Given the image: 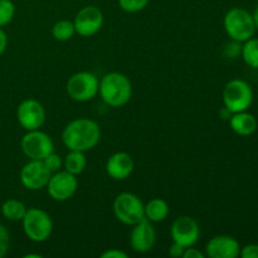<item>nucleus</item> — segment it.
<instances>
[{
    "instance_id": "20e7f679",
    "label": "nucleus",
    "mask_w": 258,
    "mask_h": 258,
    "mask_svg": "<svg viewBox=\"0 0 258 258\" xmlns=\"http://www.w3.org/2000/svg\"><path fill=\"white\" fill-rule=\"evenodd\" d=\"M22 224L25 236L35 243H43L49 239L53 232V221L50 216L37 207L27 209Z\"/></svg>"
},
{
    "instance_id": "2eb2a0df",
    "label": "nucleus",
    "mask_w": 258,
    "mask_h": 258,
    "mask_svg": "<svg viewBox=\"0 0 258 258\" xmlns=\"http://www.w3.org/2000/svg\"><path fill=\"white\" fill-rule=\"evenodd\" d=\"M241 252V244L234 237L219 234L208 241L206 256L209 258H237Z\"/></svg>"
},
{
    "instance_id": "7c9ffc66",
    "label": "nucleus",
    "mask_w": 258,
    "mask_h": 258,
    "mask_svg": "<svg viewBox=\"0 0 258 258\" xmlns=\"http://www.w3.org/2000/svg\"><path fill=\"white\" fill-rule=\"evenodd\" d=\"M204 257H206V254H204L203 252L199 251V249L194 248V246L186 247L183 254V258H204Z\"/></svg>"
},
{
    "instance_id": "f257e3e1",
    "label": "nucleus",
    "mask_w": 258,
    "mask_h": 258,
    "mask_svg": "<svg viewBox=\"0 0 258 258\" xmlns=\"http://www.w3.org/2000/svg\"><path fill=\"white\" fill-rule=\"evenodd\" d=\"M100 125L91 118H76L63 128L62 141L68 150L86 153V151L95 148L100 143Z\"/></svg>"
},
{
    "instance_id": "6e6552de",
    "label": "nucleus",
    "mask_w": 258,
    "mask_h": 258,
    "mask_svg": "<svg viewBox=\"0 0 258 258\" xmlns=\"http://www.w3.org/2000/svg\"><path fill=\"white\" fill-rule=\"evenodd\" d=\"M23 154L29 160H43L48 154L54 151V144L52 138L44 131L32 130L27 131L20 143Z\"/></svg>"
},
{
    "instance_id": "f8f14e48",
    "label": "nucleus",
    "mask_w": 258,
    "mask_h": 258,
    "mask_svg": "<svg viewBox=\"0 0 258 258\" xmlns=\"http://www.w3.org/2000/svg\"><path fill=\"white\" fill-rule=\"evenodd\" d=\"M173 242L181 244L183 247H191L199 241L201 228L193 217L181 216L173 222L170 228Z\"/></svg>"
},
{
    "instance_id": "f03ea898",
    "label": "nucleus",
    "mask_w": 258,
    "mask_h": 258,
    "mask_svg": "<svg viewBox=\"0 0 258 258\" xmlns=\"http://www.w3.org/2000/svg\"><path fill=\"white\" fill-rule=\"evenodd\" d=\"M98 93L110 107H122L133 96V85L127 76L120 72H110L100 80Z\"/></svg>"
},
{
    "instance_id": "bb28decb",
    "label": "nucleus",
    "mask_w": 258,
    "mask_h": 258,
    "mask_svg": "<svg viewBox=\"0 0 258 258\" xmlns=\"http://www.w3.org/2000/svg\"><path fill=\"white\" fill-rule=\"evenodd\" d=\"M239 257L242 258H258V244L249 243L244 247H241Z\"/></svg>"
},
{
    "instance_id": "ddd939ff",
    "label": "nucleus",
    "mask_w": 258,
    "mask_h": 258,
    "mask_svg": "<svg viewBox=\"0 0 258 258\" xmlns=\"http://www.w3.org/2000/svg\"><path fill=\"white\" fill-rule=\"evenodd\" d=\"M50 173L42 160H29L20 170V183L28 190H42L49 181Z\"/></svg>"
},
{
    "instance_id": "c756f323",
    "label": "nucleus",
    "mask_w": 258,
    "mask_h": 258,
    "mask_svg": "<svg viewBox=\"0 0 258 258\" xmlns=\"http://www.w3.org/2000/svg\"><path fill=\"white\" fill-rule=\"evenodd\" d=\"M101 258H127V254L117 248H110L101 254Z\"/></svg>"
},
{
    "instance_id": "2f4dec72",
    "label": "nucleus",
    "mask_w": 258,
    "mask_h": 258,
    "mask_svg": "<svg viewBox=\"0 0 258 258\" xmlns=\"http://www.w3.org/2000/svg\"><path fill=\"white\" fill-rule=\"evenodd\" d=\"M8 47V37H7V33L0 28V55L5 52Z\"/></svg>"
},
{
    "instance_id": "393cba45",
    "label": "nucleus",
    "mask_w": 258,
    "mask_h": 258,
    "mask_svg": "<svg viewBox=\"0 0 258 258\" xmlns=\"http://www.w3.org/2000/svg\"><path fill=\"white\" fill-rule=\"evenodd\" d=\"M43 164L45 165V168L50 171V173H55V171H59L63 168V159L60 158L58 154H55L54 151H52L50 154H48L44 159H43Z\"/></svg>"
},
{
    "instance_id": "412c9836",
    "label": "nucleus",
    "mask_w": 258,
    "mask_h": 258,
    "mask_svg": "<svg viewBox=\"0 0 258 258\" xmlns=\"http://www.w3.org/2000/svg\"><path fill=\"white\" fill-rule=\"evenodd\" d=\"M241 55L248 67L258 70V38H249L243 42Z\"/></svg>"
},
{
    "instance_id": "9d476101",
    "label": "nucleus",
    "mask_w": 258,
    "mask_h": 258,
    "mask_svg": "<svg viewBox=\"0 0 258 258\" xmlns=\"http://www.w3.org/2000/svg\"><path fill=\"white\" fill-rule=\"evenodd\" d=\"M17 120L24 130H38L45 122L44 106L34 98L22 101L17 108Z\"/></svg>"
},
{
    "instance_id": "dca6fc26",
    "label": "nucleus",
    "mask_w": 258,
    "mask_h": 258,
    "mask_svg": "<svg viewBox=\"0 0 258 258\" xmlns=\"http://www.w3.org/2000/svg\"><path fill=\"white\" fill-rule=\"evenodd\" d=\"M134 166L135 163L130 154L118 151L108 158L106 163V171L115 180H125L133 174Z\"/></svg>"
},
{
    "instance_id": "aec40b11",
    "label": "nucleus",
    "mask_w": 258,
    "mask_h": 258,
    "mask_svg": "<svg viewBox=\"0 0 258 258\" xmlns=\"http://www.w3.org/2000/svg\"><path fill=\"white\" fill-rule=\"evenodd\" d=\"M27 207L18 199H8L2 206V214L10 222H22L27 213Z\"/></svg>"
},
{
    "instance_id": "f3484780",
    "label": "nucleus",
    "mask_w": 258,
    "mask_h": 258,
    "mask_svg": "<svg viewBox=\"0 0 258 258\" xmlns=\"http://www.w3.org/2000/svg\"><path fill=\"white\" fill-rule=\"evenodd\" d=\"M229 126L239 136H251L257 130V118L248 111L232 113L229 118Z\"/></svg>"
},
{
    "instance_id": "0eeeda50",
    "label": "nucleus",
    "mask_w": 258,
    "mask_h": 258,
    "mask_svg": "<svg viewBox=\"0 0 258 258\" xmlns=\"http://www.w3.org/2000/svg\"><path fill=\"white\" fill-rule=\"evenodd\" d=\"M100 81L92 72L82 71L70 77L66 86L68 96L76 102H88L98 95Z\"/></svg>"
},
{
    "instance_id": "39448f33",
    "label": "nucleus",
    "mask_w": 258,
    "mask_h": 258,
    "mask_svg": "<svg viewBox=\"0 0 258 258\" xmlns=\"http://www.w3.org/2000/svg\"><path fill=\"white\" fill-rule=\"evenodd\" d=\"M116 219L125 226H131L145 218L144 203L136 194L123 191L118 194L112 204Z\"/></svg>"
},
{
    "instance_id": "473e14b6",
    "label": "nucleus",
    "mask_w": 258,
    "mask_h": 258,
    "mask_svg": "<svg viewBox=\"0 0 258 258\" xmlns=\"http://www.w3.org/2000/svg\"><path fill=\"white\" fill-rule=\"evenodd\" d=\"M252 17H253V22H254V25H256V30H258V5L256 7V9L253 10V13H252Z\"/></svg>"
},
{
    "instance_id": "b1692460",
    "label": "nucleus",
    "mask_w": 258,
    "mask_h": 258,
    "mask_svg": "<svg viewBox=\"0 0 258 258\" xmlns=\"http://www.w3.org/2000/svg\"><path fill=\"white\" fill-rule=\"evenodd\" d=\"M149 4V0H118V5L126 13H139L145 9Z\"/></svg>"
},
{
    "instance_id": "a211bd4d",
    "label": "nucleus",
    "mask_w": 258,
    "mask_h": 258,
    "mask_svg": "<svg viewBox=\"0 0 258 258\" xmlns=\"http://www.w3.org/2000/svg\"><path fill=\"white\" fill-rule=\"evenodd\" d=\"M144 211H145V218L153 223H160L168 218L170 208L165 199L153 198L144 204Z\"/></svg>"
},
{
    "instance_id": "6ab92c4d",
    "label": "nucleus",
    "mask_w": 258,
    "mask_h": 258,
    "mask_svg": "<svg viewBox=\"0 0 258 258\" xmlns=\"http://www.w3.org/2000/svg\"><path fill=\"white\" fill-rule=\"evenodd\" d=\"M86 166H87V158H86L83 151L70 150V153L63 159L64 170L76 176L82 174L85 171Z\"/></svg>"
},
{
    "instance_id": "1a4fd4ad",
    "label": "nucleus",
    "mask_w": 258,
    "mask_h": 258,
    "mask_svg": "<svg viewBox=\"0 0 258 258\" xmlns=\"http://www.w3.org/2000/svg\"><path fill=\"white\" fill-rule=\"evenodd\" d=\"M47 190L50 198L55 202H66L72 198L78 189L77 176L66 170L55 171L50 175L47 184Z\"/></svg>"
},
{
    "instance_id": "9b49d317",
    "label": "nucleus",
    "mask_w": 258,
    "mask_h": 258,
    "mask_svg": "<svg viewBox=\"0 0 258 258\" xmlns=\"http://www.w3.org/2000/svg\"><path fill=\"white\" fill-rule=\"evenodd\" d=\"M76 33L81 37H92L97 34L103 25V14L97 7L95 5H88L83 7L78 10L76 14L75 20Z\"/></svg>"
},
{
    "instance_id": "c85d7f7f",
    "label": "nucleus",
    "mask_w": 258,
    "mask_h": 258,
    "mask_svg": "<svg viewBox=\"0 0 258 258\" xmlns=\"http://www.w3.org/2000/svg\"><path fill=\"white\" fill-rule=\"evenodd\" d=\"M184 251H185V247H183L181 244L176 243V242H173V244L169 247V256H171L173 258L183 257Z\"/></svg>"
},
{
    "instance_id": "72a5a7b5",
    "label": "nucleus",
    "mask_w": 258,
    "mask_h": 258,
    "mask_svg": "<svg viewBox=\"0 0 258 258\" xmlns=\"http://www.w3.org/2000/svg\"><path fill=\"white\" fill-rule=\"evenodd\" d=\"M24 258H43L42 254H37V253H28L24 254Z\"/></svg>"
},
{
    "instance_id": "4be33fe9",
    "label": "nucleus",
    "mask_w": 258,
    "mask_h": 258,
    "mask_svg": "<svg viewBox=\"0 0 258 258\" xmlns=\"http://www.w3.org/2000/svg\"><path fill=\"white\" fill-rule=\"evenodd\" d=\"M76 34L75 24L71 20H59L52 28V35L58 42H67Z\"/></svg>"
},
{
    "instance_id": "5701e85b",
    "label": "nucleus",
    "mask_w": 258,
    "mask_h": 258,
    "mask_svg": "<svg viewBox=\"0 0 258 258\" xmlns=\"http://www.w3.org/2000/svg\"><path fill=\"white\" fill-rule=\"evenodd\" d=\"M15 15V5L12 0H0V28L5 27Z\"/></svg>"
},
{
    "instance_id": "a878e982",
    "label": "nucleus",
    "mask_w": 258,
    "mask_h": 258,
    "mask_svg": "<svg viewBox=\"0 0 258 258\" xmlns=\"http://www.w3.org/2000/svg\"><path fill=\"white\" fill-rule=\"evenodd\" d=\"M10 247V236L8 229L0 223V258H3L8 253Z\"/></svg>"
},
{
    "instance_id": "4468645a",
    "label": "nucleus",
    "mask_w": 258,
    "mask_h": 258,
    "mask_svg": "<svg viewBox=\"0 0 258 258\" xmlns=\"http://www.w3.org/2000/svg\"><path fill=\"white\" fill-rule=\"evenodd\" d=\"M156 242V231L153 222L148 218L141 219L133 226L130 234V246L138 253H146L154 247Z\"/></svg>"
},
{
    "instance_id": "7ed1b4c3",
    "label": "nucleus",
    "mask_w": 258,
    "mask_h": 258,
    "mask_svg": "<svg viewBox=\"0 0 258 258\" xmlns=\"http://www.w3.org/2000/svg\"><path fill=\"white\" fill-rule=\"evenodd\" d=\"M224 30L232 40L243 43L252 38L256 32L253 17L242 8H232L226 13L223 19Z\"/></svg>"
},
{
    "instance_id": "cd10ccee",
    "label": "nucleus",
    "mask_w": 258,
    "mask_h": 258,
    "mask_svg": "<svg viewBox=\"0 0 258 258\" xmlns=\"http://www.w3.org/2000/svg\"><path fill=\"white\" fill-rule=\"evenodd\" d=\"M241 49H242V45L239 42H236V40H232L231 44H228L227 47V54L229 55L231 58H236L237 55L241 54Z\"/></svg>"
},
{
    "instance_id": "423d86ee",
    "label": "nucleus",
    "mask_w": 258,
    "mask_h": 258,
    "mask_svg": "<svg viewBox=\"0 0 258 258\" xmlns=\"http://www.w3.org/2000/svg\"><path fill=\"white\" fill-rule=\"evenodd\" d=\"M253 102V91L248 82L239 78L231 80L223 90V103L232 113L247 111Z\"/></svg>"
}]
</instances>
